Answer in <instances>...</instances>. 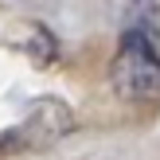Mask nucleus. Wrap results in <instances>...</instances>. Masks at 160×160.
I'll return each instance as SVG.
<instances>
[{"mask_svg":"<svg viewBox=\"0 0 160 160\" xmlns=\"http://www.w3.org/2000/svg\"><path fill=\"white\" fill-rule=\"evenodd\" d=\"M109 78H113V90L125 102H160V55H156L148 31L133 28L121 35Z\"/></svg>","mask_w":160,"mask_h":160,"instance_id":"1","label":"nucleus"},{"mask_svg":"<svg viewBox=\"0 0 160 160\" xmlns=\"http://www.w3.org/2000/svg\"><path fill=\"white\" fill-rule=\"evenodd\" d=\"M70 125H74V117H70V109L62 102H55V98L31 102L23 121L0 137V152H35V148H47V145L67 137Z\"/></svg>","mask_w":160,"mask_h":160,"instance_id":"2","label":"nucleus"},{"mask_svg":"<svg viewBox=\"0 0 160 160\" xmlns=\"http://www.w3.org/2000/svg\"><path fill=\"white\" fill-rule=\"evenodd\" d=\"M8 47L20 51V55H28L35 67H47V62H55V55H59V43H55V35L43 23H16V28L8 31Z\"/></svg>","mask_w":160,"mask_h":160,"instance_id":"3","label":"nucleus"},{"mask_svg":"<svg viewBox=\"0 0 160 160\" xmlns=\"http://www.w3.org/2000/svg\"><path fill=\"white\" fill-rule=\"evenodd\" d=\"M129 4H137V8H141V12H148V16H152V12H156V0H129Z\"/></svg>","mask_w":160,"mask_h":160,"instance_id":"4","label":"nucleus"}]
</instances>
